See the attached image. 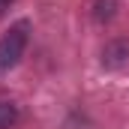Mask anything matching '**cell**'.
Instances as JSON below:
<instances>
[{
    "label": "cell",
    "mask_w": 129,
    "mask_h": 129,
    "mask_svg": "<svg viewBox=\"0 0 129 129\" xmlns=\"http://www.w3.org/2000/svg\"><path fill=\"white\" fill-rule=\"evenodd\" d=\"M27 42H30V21L21 18L0 36V72H9L21 63V57L27 51Z\"/></svg>",
    "instance_id": "obj_1"
},
{
    "label": "cell",
    "mask_w": 129,
    "mask_h": 129,
    "mask_svg": "<svg viewBox=\"0 0 129 129\" xmlns=\"http://www.w3.org/2000/svg\"><path fill=\"white\" fill-rule=\"evenodd\" d=\"M129 60V42L126 39H111L105 48H102V63L108 69H117Z\"/></svg>",
    "instance_id": "obj_2"
},
{
    "label": "cell",
    "mask_w": 129,
    "mask_h": 129,
    "mask_svg": "<svg viewBox=\"0 0 129 129\" xmlns=\"http://www.w3.org/2000/svg\"><path fill=\"white\" fill-rule=\"evenodd\" d=\"M117 15V0H96L93 3V21L96 24H108Z\"/></svg>",
    "instance_id": "obj_3"
},
{
    "label": "cell",
    "mask_w": 129,
    "mask_h": 129,
    "mask_svg": "<svg viewBox=\"0 0 129 129\" xmlns=\"http://www.w3.org/2000/svg\"><path fill=\"white\" fill-rule=\"evenodd\" d=\"M18 108L12 105V102H0V129H9V126H15L18 123Z\"/></svg>",
    "instance_id": "obj_4"
},
{
    "label": "cell",
    "mask_w": 129,
    "mask_h": 129,
    "mask_svg": "<svg viewBox=\"0 0 129 129\" xmlns=\"http://www.w3.org/2000/svg\"><path fill=\"white\" fill-rule=\"evenodd\" d=\"M12 3H15V0H0V18L9 12V6H12Z\"/></svg>",
    "instance_id": "obj_5"
}]
</instances>
